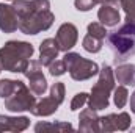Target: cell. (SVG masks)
<instances>
[{
    "label": "cell",
    "instance_id": "cell-1",
    "mask_svg": "<svg viewBox=\"0 0 135 133\" xmlns=\"http://www.w3.org/2000/svg\"><path fill=\"white\" fill-rule=\"evenodd\" d=\"M17 14V28L25 34H38L52 27L55 16L49 0H13Z\"/></svg>",
    "mask_w": 135,
    "mask_h": 133
},
{
    "label": "cell",
    "instance_id": "cell-2",
    "mask_svg": "<svg viewBox=\"0 0 135 133\" xmlns=\"http://www.w3.org/2000/svg\"><path fill=\"white\" fill-rule=\"evenodd\" d=\"M33 55V45L25 41H8L0 49V66L9 72H22L27 69Z\"/></svg>",
    "mask_w": 135,
    "mask_h": 133
},
{
    "label": "cell",
    "instance_id": "cell-3",
    "mask_svg": "<svg viewBox=\"0 0 135 133\" xmlns=\"http://www.w3.org/2000/svg\"><path fill=\"white\" fill-rule=\"evenodd\" d=\"M115 89V74L113 69L107 64H104L102 69L99 70V80L93 86L91 94L88 96V105L90 108L99 111L105 110L108 106V99L112 91Z\"/></svg>",
    "mask_w": 135,
    "mask_h": 133
},
{
    "label": "cell",
    "instance_id": "cell-4",
    "mask_svg": "<svg viewBox=\"0 0 135 133\" xmlns=\"http://www.w3.org/2000/svg\"><path fill=\"white\" fill-rule=\"evenodd\" d=\"M107 41H108V45H110L113 55H115L116 64L135 55V34L131 33L129 30H126L124 27H121L116 32L108 33Z\"/></svg>",
    "mask_w": 135,
    "mask_h": 133
},
{
    "label": "cell",
    "instance_id": "cell-5",
    "mask_svg": "<svg viewBox=\"0 0 135 133\" xmlns=\"http://www.w3.org/2000/svg\"><path fill=\"white\" fill-rule=\"evenodd\" d=\"M63 61L66 64V70L69 72L71 78L75 81L90 80L99 72V66L94 61L86 60L75 52H66V55L63 57Z\"/></svg>",
    "mask_w": 135,
    "mask_h": 133
},
{
    "label": "cell",
    "instance_id": "cell-6",
    "mask_svg": "<svg viewBox=\"0 0 135 133\" xmlns=\"http://www.w3.org/2000/svg\"><path fill=\"white\" fill-rule=\"evenodd\" d=\"M36 103L33 93L30 88H27L22 81L17 80L14 89L11 91V94L8 97H5V108L14 113H21V111H32V108Z\"/></svg>",
    "mask_w": 135,
    "mask_h": 133
},
{
    "label": "cell",
    "instance_id": "cell-7",
    "mask_svg": "<svg viewBox=\"0 0 135 133\" xmlns=\"http://www.w3.org/2000/svg\"><path fill=\"white\" fill-rule=\"evenodd\" d=\"M24 75L28 80V86L32 89V93L36 96H42L47 89V80L42 74L41 63L38 60H30L27 69L24 70Z\"/></svg>",
    "mask_w": 135,
    "mask_h": 133
},
{
    "label": "cell",
    "instance_id": "cell-8",
    "mask_svg": "<svg viewBox=\"0 0 135 133\" xmlns=\"http://www.w3.org/2000/svg\"><path fill=\"white\" fill-rule=\"evenodd\" d=\"M131 116L123 111L118 114H107L99 117V124H101V132L112 133V132H126L131 127Z\"/></svg>",
    "mask_w": 135,
    "mask_h": 133
},
{
    "label": "cell",
    "instance_id": "cell-9",
    "mask_svg": "<svg viewBox=\"0 0 135 133\" xmlns=\"http://www.w3.org/2000/svg\"><path fill=\"white\" fill-rule=\"evenodd\" d=\"M119 0H104L101 3V8L98 11V17L102 25L105 27H115L119 24Z\"/></svg>",
    "mask_w": 135,
    "mask_h": 133
},
{
    "label": "cell",
    "instance_id": "cell-10",
    "mask_svg": "<svg viewBox=\"0 0 135 133\" xmlns=\"http://www.w3.org/2000/svg\"><path fill=\"white\" fill-rule=\"evenodd\" d=\"M77 38H79V32H77V27L74 24H61L58 32H57V42H58V47H60V52H69L75 42H77Z\"/></svg>",
    "mask_w": 135,
    "mask_h": 133
},
{
    "label": "cell",
    "instance_id": "cell-11",
    "mask_svg": "<svg viewBox=\"0 0 135 133\" xmlns=\"http://www.w3.org/2000/svg\"><path fill=\"white\" fill-rule=\"evenodd\" d=\"M0 30L3 33H14L17 30V14L13 5L0 3Z\"/></svg>",
    "mask_w": 135,
    "mask_h": 133
},
{
    "label": "cell",
    "instance_id": "cell-12",
    "mask_svg": "<svg viewBox=\"0 0 135 133\" xmlns=\"http://www.w3.org/2000/svg\"><path fill=\"white\" fill-rule=\"evenodd\" d=\"M30 125L27 116H5L0 114V133L2 132H24Z\"/></svg>",
    "mask_w": 135,
    "mask_h": 133
},
{
    "label": "cell",
    "instance_id": "cell-13",
    "mask_svg": "<svg viewBox=\"0 0 135 133\" xmlns=\"http://www.w3.org/2000/svg\"><path fill=\"white\" fill-rule=\"evenodd\" d=\"M58 52H60V47H58V42L55 38H47L41 42L39 45V63L41 66H47L58 57Z\"/></svg>",
    "mask_w": 135,
    "mask_h": 133
},
{
    "label": "cell",
    "instance_id": "cell-14",
    "mask_svg": "<svg viewBox=\"0 0 135 133\" xmlns=\"http://www.w3.org/2000/svg\"><path fill=\"white\" fill-rule=\"evenodd\" d=\"M79 130L80 132H91V133L101 132L99 116L96 114V110L85 108L80 113V117H79Z\"/></svg>",
    "mask_w": 135,
    "mask_h": 133
},
{
    "label": "cell",
    "instance_id": "cell-15",
    "mask_svg": "<svg viewBox=\"0 0 135 133\" xmlns=\"http://www.w3.org/2000/svg\"><path fill=\"white\" fill-rule=\"evenodd\" d=\"M58 106H60V103L54 97H44V99H41L39 102L35 103V106L32 108V114L33 116H39V117L41 116L46 117V116L54 114L58 110Z\"/></svg>",
    "mask_w": 135,
    "mask_h": 133
},
{
    "label": "cell",
    "instance_id": "cell-16",
    "mask_svg": "<svg viewBox=\"0 0 135 133\" xmlns=\"http://www.w3.org/2000/svg\"><path fill=\"white\" fill-rule=\"evenodd\" d=\"M115 78L118 83L127 86V85H135V64H118L115 69Z\"/></svg>",
    "mask_w": 135,
    "mask_h": 133
},
{
    "label": "cell",
    "instance_id": "cell-17",
    "mask_svg": "<svg viewBox=\"0 0 135 133\" xmlns=\"http://www.w3.org/2000/svg\"><path fill=\"white\" fill-rule=\"evenodd\" d=\"M82 45H83V49H85L86 52H90V53H98V52H101L102 45H104V41L99 39V38H96V36L86 34V36L83 38V41H82Z\"/></svg>",
    "mask_w": 135,
    "mask_h": 133
},
{
    "label": "cell",
    "instance_id": "cell-18",
    "mask_svg": "<svg viewBox=\"0 0 135 133\" xmlns=\"http://www.w3.org/2000/svg\"><path fill=\"white\" fill-rule=\"evenodd\" d=\"M113 93H115V94H113V102H115V105H116L118 108H124L126 103H127V100H129V91H127V88H126L124 85H121V86L115 88Z\"/></svg>",
    "mask_w": 135,
    "mask_h": 133
},
{
    "label": "cell",
    "instance_id": "cell-19",
    "mask_svg": "<svg viewBox=\"0 0 135 133\" xmlns=\"http://www.w3.org/2000/svg\"><path fill=\"white\" fill-rule=\"evenodd\" d=\"M36 132L41 130H57V132H65V130H72V125L69 122H57V124H46V122H39L35 127Z\"/></svg>",
    "mask_w": 135,
    "mask_h": 133
},
{
    "label": "cell",
    "instance_id": "cell-20",
    "mask_svg": "<svg viewBox=\"0 0 135 133\" xmlns=\"http://www.w3.org/2000/svg\"><path fill=\"white\" fill-rule=\"evenodd\" d=\"M88 34L91 36H96L99 39H105L107 38V30H105V25H102L101 22H93L88 25Z\"/></svg>",
    "mask_w": 135,
    "mask_h": 133
},
{
    "label": "cell",
    "instance_id": "cell-21",
    "mask_svg": "<svg viewBox=\"0 0 135 133\" xmlns=\"http://www.w3.org/2000/svg\"><path fill=\"white\" fill-rule=\"evenodd\" d=\"M66 72V64L63 60H54L50 64H49V74L52 77H60Z\"/></svg>",
    "mask_w": 135,
    "mask_h": 133
},
{
    "label": "cell",
    "instance_id": "cell-22",
    "mask_svg": "<svg viewBox=\"0 0 135 133\" xmlns=\"http://www.w3.org/2000/svg\"><path fill=\"white\" fill-rule=\"evenodd\" d=\"M50 97H54V99L61 105L65 102V85L60 83V81L58 83H54L52 88H50Z\"/></svg>",
    "mask_w": 135,
    "mask_h": 133
},
{
    "label": "cell",
    "instance_id": "cell-23",
    "mask_svg": "<svg viewBox=\"0 0 135 133\" xmlns=\"http://www.w3.org/2000/svg\"><path fill=\"white\" fill-rule=\"evenodd\" d=\"M17 80H9V78H3L0 80V97H8L11 94V91L14 89Z\"/></svg>",
    "mask_w": 135,
    "mask_h": 133
},
{
    "label": "cell",
    "instance_id": "cell-24",
    "mask_svg": "<svg viewBox=\"0 0 135 133\" xmlns=\"http://www.w3.org/2000/svg\"><path fill=\"white\" fill-rule=\"evenodd\" d=\"M119 6L126 13V21L135 19V0H119Z\"/></svg>",
    "mask_w": 135,
    "mask_h": 133
},
{
    "label": "cell",
    "instance_id": "cell-25",
    "mask_svg": "<svg viewBox=\"0 0 135 133\" xmlns=\"http://www.w3.org/2000/svg\"><path fill=\"white\" fill-rule=\"evenodd\" d=\"M104 0H74V5L79 11H90L93 6L101 5Z\"/></svg>",
    "mask_w": 135,
    "mask_h": 133
},
{
    "label": "cell",
    "instance_id": "cell-26",
    "mask_svg": "<svg viewBox=\"0 0 135 133\" xmlns=\"http://www.w3.org/2000/svg\"><path fill=\"white\" fill-rule=\"evenodd\" d=\"M86 102H88V94H86V93H79V94H75L74 99H72V102H71V111L80 110Z\"/></svg>",
    "mask_w": 135,
    "mask_h": 133
},
{
    "label": "cell",
    "instance_id": "cell-27",
    "mask_svg": "<svg viewBox=\"0 0 135 133\" xmlns=\"http://www.w3.org/2000/svg\"><path fill=\"white\" fill-rule=\"evenodd\" d=\"M131 110H132V113L135 114V91H134V94L131 96Z\"/></svg>",
    "mask_w": 135,
    "mask_h": 133
},
{
    "label": "cell",
    "instance_id": "cell-28",
    "mask_svg": "<svg viewBox=\"0 0 135 133\" xmlns=\"http://www.w3.org/2000/svg\"><path fill=\"white\" fill-rule=\"evenodd\" d=\"M0 72H2V66H0Z\"/></svg>",
    "mask_w": 135,
    "mask_h": 133
}]
</instances>
